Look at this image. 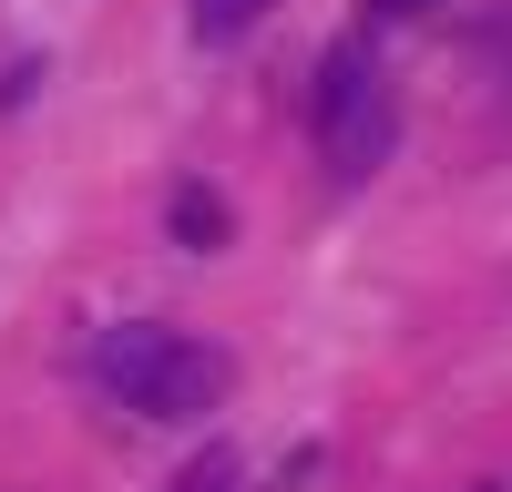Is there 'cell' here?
Listing matches in <instances>:
<instances>
[{
	"label": "cell",
	"instance_id": "1",
	"mask_svg": "<svg viewBox=\"0 0 512 492\" xmlns=\"http://www.w3.org/2000/svg\"><path fill=\"white\" fill-rule=\"evenodd\" d=\"M93 380L123 400V410H144V421H205V410L226 400V359L185 339V328H154V318H123L93 339Z\"/></svg>",
	"mask_w": 512,
	"mask_h": 492
},
{
	"label": "cell",
	"instance_id": "2",
	"mask_svg": "<svg viewBox=\"0 0 512 492\" xmlns=\"http://www.w3.org/2000/svg\"><path fill=\"white\" fill-rule=\"evenodd\" d=\"M308 123H318L328 175H369V164H390V144H400V103H390V72H379L369 41H328V52H318Z\"/></svg>",
	"mask_w": 512,
	"mask_h": 492
},
{
	"label": "cell",
	"instance_id": "3",
	"mask_svg": "<svg viewBox=\"0 0 512 492\" xmlns=\"http://www.w3.org/2000/svg\"><path fill=\"white\" fill-rule=\"evenodd\" d=\"M277 0H185V21H195V41H246L256 21H267Z\"/></svg>",
	"mask_w": 512,
	"mask_h": 492
},
{
	"label": "cell",
	"instance_id": "4",
	"mask_svg": "<svg viewBox=\"0 0 512 492\" xmlns=\"http://www.w3.org/2000/svg\"><path fill=\"white\" fill-rule=\"evenodd\" d=\"M175 246H195V257H205V246H226V205L205 195V185H175Z\"/></svg>",
	"mask_w": 512,
	"mask_h": 492
},
{
	"label": "cell",
	"instance_id": "5",
	"mask_svg": "<svg viewBox=\"0 0 512 492\" xmlns=\"http://www.w3.org/2000/svg\"><path fill=\"white\" fill-rule=\"evenodd\" d=\"M164 492H246V472H236V451H195Z\"/></svg>",
	"mask_w": 512,
	"mask_h": 492
},
{
	"label": "cell",
	"instance_id": "6",
	"mask_svg": "<svg viewBox=\"0 0 512 492\" xmlns=\"http://www.w3.org/2000/svg\"><path fill=\"white\" fill-rule=\"evenodd\" d=\"M410 11H431V0H369V21H410Z\"/></svg>",
	"mask_w": 512,
	"mask_h": 492
},
{
	"label": "cell",
	"instance_id": "7",
	"mask_svg": "<svg viewBox=\"0 0 512 492\" xmlns=\"http://www.w3.org/2000/svg\"><path fill=\"white\" fill-rule=\"evenodd\" d=\"M492 41H502V52H512V0H502V21H492Z\"/></svg>",
	"mask_w": 512,
	"mask_h": 492
}]
</instances>
